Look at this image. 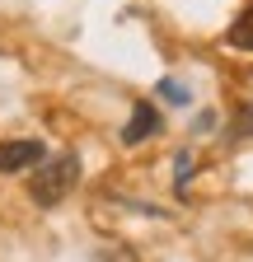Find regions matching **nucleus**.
Returning <instances> with one entry per match:
<instances>
[{"instance_id":"obj_1","label":"nucleus","mask_w":253,"mask_h":262,"mask_svg":"<svg viewBox=\"0 0 253 262\" xmlns=\"http://www.w3.org/2000/svg\"><path fill=\"white\" fill-rule=\"evenodd\" d=\"M75 178H80V159L75 155H56V159H47L43 169L28 178V196H33L38 206H56L61 196L75 187Z\"/></svg>"},{"instance_id":"obj_2","label":"nucleus","mask_w":253,"mask_h":262,"mask_svg":"<svg viewBox=\"0 0 253 262\" xmlns=\"http://www.w3.org/2000/svg\"><path fill=\"white\" fill-rule=\"evenodd\" d=\"M43 164V141H0V173H24Z\"/></svg>"},{"instance_id":"obj_3","label":"nucleus","mask_w":253,"mask_h":262,"mask_svg":"<svg viewBox=\"0 0 253 262\" xmlns=\"http://www.w3.org/2000/svg\"><path fill=\"white\" fill-rule=\"evenodd\" d=\"M155 131H160V113H155L150 103H136L132 108V122L122 126V141L126 145H141V141H150Z\"/></svg>"},{"instance_id":"obj_4","label":"nucleus","mask_w":253,"mask_h":262,"mask_svg":"<svg viewBox=\"0 0 253 262\" xmlns=\"http://www.w3.org/2000/svg\"><path fill=\"white\" fill-rule=\"evenodd\" d=\"M225 42H230V47H239V52H253V10H244V14L230 24Z\"/></svg>"},{"instance_id":"obj_5","label":"nucleus","mask_w":253,"mask_h":262,"mask_svg":"<svg viewBox=\"0 0 253 262\" xmlns=\"http://www.w3.org/2000/svg\"><path fill=\"white\" fill-rule=\"evenodd\" d=\"M160 94H164V98H169V103H178V108H183V103H187V89H183V84H178V80H160Z\"/></svg>"}]
</instances>
